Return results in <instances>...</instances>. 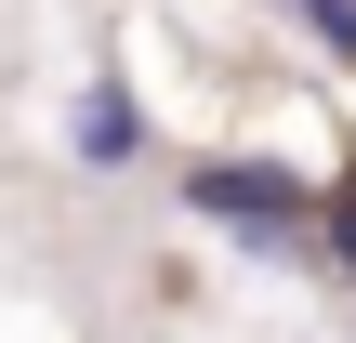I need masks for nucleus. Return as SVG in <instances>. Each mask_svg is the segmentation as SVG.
I'll return each instance as SVG.
<instances>
[{
	"label": "nucleus",
	"instance_id": "20e7f679",
	"mask_svg": "<svg viewBox=\"0 0 356 343\" xmlns=\"http://www.w3.org/2000/svg\"><path fill=\"white\" fill-rule=\"evenodd\" d=\"M317 264H330V278H343V291H356V185H343V198H330V212H317Z\"/></svg>",
	"mask_w": 356,
	"mask_h": 343
},
{
	"label": "nucleus",
	"instance_id": "7ed1b4c3",
	"mask_svg": "<svg viewBox=\"0 0 356 343\" xmlns=\"http://www.w3.org/2000/svg\"><path fill=\"white\" fill-rule=\"evenodd\" d=\"M291 26H304L330 66H356V0H291Z\"/></svg>",
	"mask_w": 356,
	"mask_h": 343
},
{
	"label": "nucleus",
	"instance_id": "f03ea898",
	"mask_svg": "<svg viewBox=\"0 0 356 343\" xmlns=\"http://www.w3.org/2000/svg\"><path fill=\"white\" fill-rule=\"evenodd\" d=\"M66 172H145V93L119 66H92L66 93Z\"/></svg>",
	"mask_w": 356,
	"mask_h": 343
},
{
	"label": "nucleus",
	"instance_id": "f257e3e1",
	"mask_svg": "<svg viewBox=\"0 0 356 343\" xmlns=\"http://www.w3.org/2000/svg\"><path fill=\"white\" fill-rule=\"evenodd\" d=\"M185 212L225 225L238 251H304V238H317V172L238 145V159H198V172H185Z\"/></svg>",
	"mask_w": 356,
	"mask_h": 343
}]
</instances>
